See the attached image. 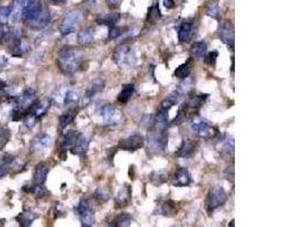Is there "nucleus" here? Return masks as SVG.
Here are the masks:
<instances>
[{
	"instance_id": "aec40b11",
	"label": "nucleus",
	"mask_w": 303,
	"mask_h": 227,
	"mask_svg": "<svg viewBox=\"0 0 303 227\" xmlns=\"http://www.w3.org/2000/svg\"><path fill=\"white\" fill-rule=\"evenodd\" d=\"M196 149V145L195 142L193 141V140H183V142H182V146L180 147V149L177 150L176 152V157L179 158H190L192 157L193 154L195 152Z\"/></svg>"
},
{
	"instance_id": "a18cd8bd",
	"label": "nucleus",
	"mask_w": 303,
	"mask_h": 227,
	"mask_svg": "<svg viewBox=\"0 0 303 227\" xmlns=\"http://www.w3.org/2000/svg\"><path fill=\"white\" fill-rule=\"evenodd\" d=\"M234 150V142H233V138H230V136H227L225 140H223L222 141V151L223 152L226 153H233Z\"/></svg>"
},
{
	"instance_id": "39448f33",
	"label": "nucleus",
	"mask_w": 303,
	"mask_h": 227,
	"mask_svg": "<svg viewBox=\"0 0 303 227\" xmlns=\"http://www.w3.org/2000/svg\"><path fill=\"white\" fill-rule=\"evenodd\" d=\"M83 21V13L78 9H74L67 13L60 22L59 31L63 36H68V34L75 32Z\"/></svg>"
},
{
	"instance_id": "a211bd4d",
	"label": "nucleus",
	"mask_w": 303,
	"mask_h": 227,
	"mask_svg": "<svg viewBox=\"0 0 303 227\" xmlns=\"http://www.w3.org/2000/svg\"><path fill=\"white\" fill-rule=\"evenodd\" d=\"M89 139L84 134H78V138L75 145L71 148L72 153L76 154L78 157H84L86 151L89 149Z\"/></svg>"
},
{
	"instance_id": "c756f323",
	"label": "nucleus",
	"mask_w": 303,
	"mask_h": 227,
	"mask_svg": "<svg viewBox=\"0 0 303 227\" xmlns=\"http://www.w3.org/2000/svg\"><path fill=\"white\" fill-rule=\"evenodd\" d=\"M132 222H133V218H132V216L130 214L122 213L114 218V221L111 223V225L117 227H125V226H131Z\"/></svg>"
},
{
	"instance_id": "412c9836",
	"label": "nucleus",
	"mask_w": 303,
	"mask_h": 227,
	"mask_svg": "<svg viewBox=\"0 0 303 227\" xmlns=\"http://www.w3.org/2000/svg\"><path fill=\"white\" fill-rule=\"evenodd\" d=\"M78 134L79 133H77V132H75V131H70V132H67L66 134H64L62 140L59 141V149L62 151L71 149V148L75 145V142H76Z\"/></svg>"
},
{
	"instance_id": "a19ab883",
	"label": "nucleus",
	"mask_w": 303,
	"mask_h": 227,
	"mask_svg": "<svg viewBox=\"0 0 303 227\" xmlns=\"http://www.w3.org/2000/svg\"><path fill=\"white\" fill-rule=\"evenodd\" d=\"M206 13L208 16L218 20L219 18V6H218V0H210V2L208 3Z\"/></svg>"
},
{
	"instance_id": "6ab92c4d",
	"label": "nucleus",
	"mask_w": 303,
	"mask_h": 227,
	"mask_svg": "<svg viewBox=\"0 0 303 227\" xmlns=\"http://www.w3.org/2000/svg\"><path fill=\"white\" fill-rule=\"evenodd\" d=\"M191 183V174L187 168L181 167L176 170L175 176H174V185L175 187H189Z\"/></svg>"
},
{
	"instance_id": "37998d69",
	"label": "nucleus",
	"mask_w": 303,
	"mask_h": 227,
	"mask_svg": "<svg viewBox=\"0 0 303 227\" xmlns=\"http://www.w3.org/2000/svg\"><path fill=\"white\" fill-rule=\"evenodd\" d=\"M77 99H78V93L74 89H66L65 90V93H64L63 104H65V105L74 104V102L77 101Z\"/></svg>"
},
{
	"instance_id": "2eb2a0df",
	"label": "nucleus",
	"mask_w": 303,
	"mask_h": 227,
	"mask_svg": "<svg viewBox=\"0 0 303 227\" xmlns=\"http://www.w3.org/2000/svg\"><path fill=\"white\" fill-rule=\"evenodd\" d=\"M100 115L106 124H117L120 120L119 112L114 106L106 104L100 108Z\"/></svg>"
},
{
	"instance_id": "2f4dec72",
	"label": "nucleus",
	"mask_w": 303,
	"mask_h": 227,
	"mask_svg": "<svg viewBox=\"0 0 303 227\" xmlns=\"http://www.w3.org/2000/svg\"><path fill=\"white\" fill-rule=\"evenodd\" d=\"M191 54L196 59H201L207 54V43L204 41L195 42L191 47Z\"/></svg>"
},
{
	"instance_id": "393cba45",
	"label": "nucleus",
	"mask_w": 303,
	"mask_h": 227,
	"mask_svg": "<svg viewBox=\"0 0 303 227\" xmlns=\"http://www.w3.org/2000/svg\"><path fill=\"white\" fill-rule=\"evenodd\" d=\"M24 2L25 0H15L13 5H11L9 21L16 23L22 20V11H23V7H24Z\"/></svg>"
},
{
	"instance_id": "7c9ffc66",
	"label": "nucleus",
	"mask_w": 303,
	"mask_h": 227,
	"mask_svg": "<svg viewBox=\"0 0 303 227\" xmlns=\"http://www.w3.org/2000/svg\"><path fill=\"white\" fill-rule=\"evenodd\" d=\"M105 88V81L101 78H97L92 81V83L89 85L88 91H86V97L92 98L93 96H96L97 93L101 92Z\"/></svg>"
},
{
	"instance_id": "49530a36",
	"label": "nucleus",
	"mask_w": 303,
	"mask_h": 227,
	"mask_svg": "<svg viewBox=\"0 0 303 227\" xmlns=\"http://www.w3.org/2000/svg\"><path fill=\"white\" fill-rule=\"evenodd\" d=\"M11 6H6L0 8V24H6L9 21Z\"/></svg>"
},
{
	"instance_id": "8fccbe9b",
	"label": "nucleus",
	"mask_w": 303,
	"mask_h": 227,
	"mask_svg": "<svg viewBox=\"0 0 303 227\" xmlns=\"http://www.w3.org/2000/svg\"><path fill=\"white\" fill-rule=\"evenodd\" d=\"M120 34H122V30H120L118 26L114 25V26H111V31H109L108 38H109V40L116 39V38H118Z\"/></svg>"
},
{
	"instance_id": "f3484780",
	"label": "nucleus",
	"mask_w": 303,
	"mask_h": 227,
	"mask_svg": "<svg viewBox=\"0 0 303 227\" xmlns=\"http://www.w3.org/2000/svg\"><path fill=\"white\" fill-rule=\"evenodd\" d=\"M15 161H16V158L10 153H5L0 157V179L8 175L10 170L14 169Z\"/></svg>"
},
{
	"instance_id": "b1692460",
	"label": "nucleus",
	"mask_w": 303,
	"mask_h": 227,
	"mask_svg": "<svg viewBox=\"0 0 303 227\" xmlns=\"http://www.w3.org/2000/svg\"><path fill=\"white\" fill-rule=\"evenodd\" d=\"M77 109L76 108H71L68 109L67 112L63 114L62 116L59 117V130L63 131L64 128H66L68 125H71L74 122L75 117H76Z\"/></svg>"
},
{
	"instance_id": "4468645a",
	"label": "nucleus",
	"mask_w": 303,
	"mask_h": 227,
	"mask_svg": "<svg viewBox=\"0 0 303 227\" xmlns=\"http://www.w3.org/2000/svg\"><path fill=\"white\" fill-rule=\"evenodd\" d=\"M143 146H145V139H143V136L140 134L128 136L126 139L120 140L118 143L119 149L125 151H136Z\"/></svg>"
},
{
	"instance_id": "c85d7f7f",
	"label": "nucleus",
	"mask_w": 303,
	"mask_h": 227,
	"mask_svg": "<svg viewBox=\"0 0 303 227\" xmlns=\"http://www.w3.org/2000/svg\"><path fill=\"white\" fill-rule=\"evenodd\" d=\"M23 191L30 193V194H32L34 196H38V198H42V196H44L48 193L43 185L34 184V183L32 185H25V187L23 188Z\"/></svg>"
},
{
	"instance_id": "ea45409f",
	"label": "nucleus",
	"mask_w": 303,
	"mask_h": 227,
	"mask_svg": "<svg viewBox=\"0 0 303 227\" xmlns=\"http://www.w3.org/2000/svg\"><path fill=\"white\" fill-rule=\"evenodd\" d=\"M161 18V14H160V9H159L158 3H154L148 10V22L152 23L154 24L158 20H160Z\"/></svg>"
},
{
	"instance_id": "4be33fe9",
	"label": "nucleus",
	"mask_w": 303,
	"mask_h": 227,
	"mask_svg": "<svg viewBox=\"0 0 303 227\" xmlns=\"http://www.w3.org/2000/svg\"><path fill=\"white\" fill-rule=\"evenodd\" d=\"M132 195H131V188L130 185H124L120 189L116 195V204L119 207H125L131 202Z\"/></svg>"
},
{
	"instance_id": "a878e982",
	"label": "nucleus",
	"mask_w": 303,
	"mask_h": 227,
	"mask_svg": "<svg viewBox=\"0 0 303 227\" xmlns=\"http://www.w3.org/2000/svg\"><path fill=\"white\" fill-rule=\"evenodd\" d=\"M38 217H39V215L36 213H32V211H24V213H21L17 216L16 221L22 227H28L31 226L32 223L36 221Z\"/></svg>"
},
{
	"instance_id": "09e8293b",
	"label": "nucleus",
	"mask_w": 303,
	"mask_h": 227,
	"mask_svg": "<svg viewBox=\"0 0 303 227\" xmlns=\"http://www.w3.org/2000/svg\"><path fill=\"white\" fill-rule=\"evenodd\" d=\"M153 122H154V117L152 115H150V114H146L141 119V125L145 127H150L153 125Z\"/></svg>"
},
{
	"instance_id": "6e6552de",
	"label": "nucleus",
	"mask_w": 303,
	"mask_h": 227,
	"mask_svg": "<svg viewBox=\"0 0 303 227\" xmlns=\"http://www.w3.org/2000/svg\"><path fill=\"white\" fill-rule=\"evenodd\" d=\"M75 211H76L83 227H90L94 224V211L88 200L84 198L79 200L78 204L75 208Z\"/></svg>"
},
{
	"instance_id": "79ce46f5",
	"label": "nucleus",
	"mask_w": 303,
	"mask_h": 227,
	"mask_svg": "<svg viewBox=\"0 0 303 227\" xmlns=\"http://www.w3.org/2000/svg\"><path fill=\"white\" fill-rule=\"evenodd\" d=\"M10 139V130L5 125H0V150H2Z\"/></svg>"
},
{
	"instance_id": "c9c22d12",
	"label": "nucleus",
	"mask_w": 303,
	"mask_h": 227,
	"mask_svg": "<svg viewBox=\"0 0 303 227\" xmlns=\"http://www.w3.org/2000/svg\"><path fill=\"white\" fill-rule=\"evenodd\" d=\"M150 181L151 183L154 185L164 184L165 182L168 181V173L164 172V170H157V172H153L150 175Z\"/></svg>"
},
{
	"instance_id": "e433bc0d",
	"label": "nucleus",
	"mask_w": 303,
	"mask_h": 227,
	"mask_svg": "<svg viewBox=\"0 0 303 227\" xmlns=\"http://www.w3.org/2000/svg\"><path fill=\"white\" fill-rule=\"evenodd\" d=\"M179 92H174L172 94H169L167 97V99H165L164 101L160 104V111H166L168 112L170 108L173 107V106H175L177 104V101H179Z\"/></svg>"
},
{
	"instance_id": "f03ea898",
	"label": "nucleus",
	"mask_w": 303,
	"mask_h": 227,
	"mask_svg": "<svg viewBox=\"0 0 303 227\" xmlns=\"http://www.w3.org/2000/svg\"><path fill=\"white\" fill-rule=\"evenodd\" d=\"M50 106H51V100L49 99L34 101L28 108L24 118H23L24 119V126L28 128H32L43 116H45V114L48 113Z\"/></svg>"
},
{
	"instance_id": "58836bf2",
	"label": "nucleus",
	"mask_w": 303,
	"mask_h": 227,
	"mask_svg": "<svg viewBox=\"0 0 303 227\" xmlns=\"http://www.w3.org/2000/svg\"><path fill=\"white\" fill-rule=\"evenodd\" d=\"M190 74H191V65L189 63L182 64V65L177 67L175 72H174V75H175V77L181 78V79L187 78Z\"/></svg>"
},
{
	"instance_id": "4d7b16f0",
	"label": "nucleus",
	"mask_w": 303,
	"mask_h": 227,
	"mask_svg": "<svg viewBox=\"0 0 303 227\" xmlns=\"http://www.w3.org/2000/svg\"><path fill=\"white\" fill-rule=\"evenodd\" d=\"M91 1H96V0H91Z\"/></svg>"
},
{
	"instance_id": "de8ad7c7",
	"label": "nucleus",
	"mask_w": 303,
	"mask_h": 227,
	"mask_svg": "<svg viewBox=\"0 0 303 227\" xmlns=\"http://www.w3.org/2000/svg\"><path fill=\"white\" fill-rule=\"evenodd\" d=\"M217 58H218V51H210L209 54H208L206 56V64H208L209 66H215L216 62H217Z\"/></svg>"
},
{
	"instance_id": "f8f14e48",
	"label": "nucleus",
	"mask_w": 303,
	"mask_h": 227,
	"mask_svg": "<svg viewBox=\"0 0 303 227\" xmlns=\"http://www.w3.org/2000/svg\"><path fill=\"white\" fill-rule=\"evenodd\" d=\"M196 36V28L193 21L187 20L179 28V40L181 43H190Z\"/></svg>"
},
{
	"instance_id": "3c124183",
	"label": "nucleus",
	"mask_w": 303,
	"mask_h": 227,
	"mask_svg": "<svg viewBox=\"0 0 303 227\" xmlns=\"http://www.w3.org/2000/svg\"><path fill=\"white\" fill-rule=\"evenodd\" d=\"M164 5H165L166 8L172 9V8H174V7H175V1H174V0H164Z\"/></svg>"
},
{
	"instance_id": "1a4fd4ad",
	"label": "nucleus",
	"mask_w": 303,
	"mask_h": 227,
	"mask_svg": "<svg viewBox=\"0 0 303 227\" xmlns=\"http://www.w3.org/2000/svg\"><path fill=\"white\" fill-rule=\"evenodd\" d=\"M36 98H37V91L32 88H29L26 89L21 96L10 98V101L13 102L14 109H17V111L25 114L30 106L36 101Z\"/></svg>"
},
{
	"instance_id": "4c0bfd02",
	"label": "nucleus",
	"mask_w": 303,
	"mask_h": 227,
	"mask_svg": "<svg viewBox=\"0 0 303 227\" xmlns=\"http://www.w3.org/2000/svg\"><path fill=\"white\" fill-rule=\"evenodd\" d=\"M159 213L164 216H172L176 213V206L172 200H166V201L160 204V209Z\"/></svg>"
},
{
	"instance_id": "ddd939ff",
	"label": "nucleus",
	"mask_w": 303,
	"mask_h": 227,
	"mask_svg": "<svg viewBox=\"0 0 303 227\" xmlns=\"http://www.w3.org/2000/svg\"><path fill=\"white\" fill-rule=\"evenodd\" d=\"M51 138L45 133H39L34 136L30 145V152L31 153H41L45 149L50 147Z\"/></svg>"
},
{
	"instance_id": "423d86ee",
	"label": "nucleus",
	"mask_w": 303,
	"mask_h": 227,
	"mask_svg": "<svg viewBox=\"0 0 303 227\" xmlns=\"http://www.w3.org/2000/svg\"><path fill=\"white\" fill-rule=\"evenodd\" d=\"M167 135L164 133V131H158L156 133H152L148 136V152L151 154L164 153L167 148Z\"/></svg>"
},
{
	"instance_id": "dca6fc26",
	"label": "nucleus",
	"mask_w": 303,
	"mask_h": 227,
	"mask_svg": "<svg viewBox=\"0 0 303 227\" xmlns=\"http://www.w3.org/2000/svg\"><path fill=\"white\" fill-rule=\"evenodd\" d=\"M49 169H50V168H49L48 162H45V161L39 162V164L36 166V169H34L33 183L43 185L45 180H47Z\"/></svg>"
},
{
	"instance_id": "603ef678",
	"label": "nucleus",
	"mask_w": 303,
	"mask_h": 227,
	"mask_svg": "<svg viewBox=\"0 0 303 227\" xmlns=\"http://www.w3.org/2000/svg\"><path fill=\"white\" fill-rule=\"evenodd\" d=\"M6 36V31H5V24H0V42L3 41Z\"/></svg>"
},
{
	"instance_id": "f257e3e1",
	"label": "nucleus",
	"mask_w": 303,
	"mask_h": 227,
	"mask_svg": "<svg viewBox=\"0 0 303 227\" xmlns=\"http://www.w3.org/2000/svg\"><path fill=\"white\" fill-rule=\"evenodd\" d=\"M83 60V54L78 49L66 48L62 49L57 56V65L62 71V73L66 75L74 74L81 67Z\"/></svg>"
},
{
	"instance_id": "9b49d317",
	"label": "nucleus",
	"mask_w": 303,
	"mask_h": 227,
	"mask_svg": "<svg viewBox=\"0 0 303 227\" xmlns=\"http://www.w3.org/2000/svg\"><path fill=\"white\" fill-rule=\"evenodd\" d=\"M218 38L222 42L234 47V40H235V33H234V25L233 22L229 20H225L221 23L218 30Z\"/></svg>"
},
{
	"instance_id": "9d476101",
	"label": "nucleus",
	"mask_w": 303,
	"mask_h": 227,
	"mask_svg": "<svg viewBox=\"0 0 303 227\" xmlns=\"http://www.w3.org/2000/svg\"><path fill=\"white\" fill-rule=\"evenodd\" d=\"M191 130L193 131V133H195L199 138L208 139V138H213L216 134V130L211 126L210 123L201 117H194L191 120Z\"/></svg>"
},
{
	"instance_id": "cd10ccee",
	"label": "nucleus",
	"mask_w": 303,
	"mask_h": 227,
	"mask_svg": "<svg viewBox=\"0 0 303 227\" xmlns=\"http://www.w3.org/2000/svg\"><path fill=\"white\" fill-rule=\"evenodd\" d=\"M167 113L168 112L158 109L157 116L154 117V122H153V125L156 126L158 131H164L165 128L167 127V124H168V114Z\"/></svg>"
},
{
	"instance_id": "5fc2aeb1",
	"label": "nucleus",
	"mask_w": 303,
	"mask_h": 227,
	"mask_svg": "<svg viewBox=\"0 0 303 227\" xmlns=\"http://www.w3.org/2000/svg\"><path fill=\"white\" fill-rule=\"evenodd\" d=\"M2 98H3V90H2V89H0V104H1Z\"/></svg>"
},
{
	"instance_id": "6e6d98bb",
	"label": "nucleus",
	"mask_w": 303,
	"mask_h": 227,
	"mask_svg": "<svg viewBox=\"0 0 303 227\" xmlns=\"http://www.w3.org/2000/svg\"><path fill=\"white\" fill-rule=\"evenodd\" d=\"M49 1L52 2V3H60L63 1V0H49Z\"/></svg>"
},
{
	"instance_id": "7ed1b4c3",
	"label": "nucleus",
	"mask_w": 303,
	"mask_h": 227,
	"mask_svg": "<svg viewBox=\"0 0 303 227\" xmlns=\"http://www.w3.org/2000/svg\"><path fill=\"white\" fill-rule=\"evenodd\" d=\"M113 60L116 65L122 68H131L135 65V51L130 44L118 45L113 54Z\"/></svg>"
},
{
	"instance_id": "20e7f679",
	"label": "nucleus",
	"mask_w": 303,
	"mask_h": 227,
	"mask_svg": "<svg viewBox=\"0 0 303 227\" xmlns=\"http://www.w3.org/2000/svg\"><path fill=\"white\" fill-rule=\"evenodd\" d=\"M45 8L47 7L43 5L41 0H25L22 11V21L29 26L43 13Z\"/></svg>"
},
{
	"instance_id": "864d4df0",
	"label": "nucleus",
	"mask_w": 303,
	"mask_h": 227,
	"mask_svg": "<svg viewBox=\"0 0 303 227\" xmlns=\"http://www.w3.org/2000/svg\"><path fill=\"white\" fill-rule=\"evenodd\" d=\"M119 1H120V0H106V2L108 3V6H111V7L118 6Z\"/></svg>"
},
{
	"instance_id": "c03bdc74",
	"label": "nucleus",
	"mask_w": 303,
	"mask_h": 227,
	"mask_svg": "<svg viewBox=\"0 0 303 227\" xmlns=\"http://www.w3.org/2000/svg\"><path fill=\"white\" fill-rule=\"evenodd\" d=\"M94 198L99 200L100 202H106L107 200H109V198H111V193H109L107 189L104 187L98 188L96 192H94Z\"/></svg>"
},
{
	"instance_id": "72a5a7b5",
	"label": "nucleus",
	"mask_w": 303,
	"mask_h": 227,
	"mask_svg": "<svg viewBox=\"0 0 303 227\" xmlns=\"http://www.w3.org/2000/svg\"><path fill=\"white\" fill-rule=\"evenodd\" d=\"M120 20V14L118 13H109L105 16L98 20V24L101 25H107V26H114L116 25L118 21Z\"/></svg>"
},
{
	"instance_id": "5701e85b",
	"label": "nucleus",
	"mask_w": 303,
	"mask_h": 227,
	"mask_svg": "<svg viewBox=\"0 0 303 227\" xmlns=\"http://www.w3.org/2000/svg\"><path fill=\"white\" fill-rule=\"evenodd\" d=\"M51 21V13L49 8H45L42 14L40 15L39 17L37 18L36 21H34L31 25H29V28H31L33 30H40L43 29L47 26L49 23Z\"/></svg>"
},
{
	"instance_id": "f704fd0d",
	"label": "nucleus",
	"mask_w": 303,
	"mask_h": 227,
	"mask_svg": "<svg viewBox=\"0 0 303 227\" xmlns=\"http://www.w3.org/2000/svg\"><path fill=\"white\" fill-rule=\"evenodd\" d=\"M133 92H134L133 84L125 85L123 90L119 92L117 100H118V102H120V104H126V102L131 99V97L133 96Z\"/></svg>"
},
{
	"instance_id": "bb28decb",
	"label": "nucleus",
	"mask_w": 303,
	"mask_h": 227,
	"mask_svg": "<svg viewBox=\"0 0 303 227\" xmlns=\"http://www.w3.org/2000/svg\"><path fill=\"white\" fill-rule=\"evenodd\" d=\"M208 98V94H194V96H192L189 101L185 104L184 107L187 109H199L201 106L204 104V101Z\"/></svg>"
},
{
	"instance_id": "473e14b6",
	"label": "nucleus",
	"mask_w": 303,
	"mask_h": 227,
	"mask_svg": "<svg viewBox=\"0 0 303 227\" xmlns=\"http://www.w3.org/2000/svg\"><path fill=\"white\" fill-rule=\"evenodd\" d=\"M94 34H93V30L91 28L84 29L82 30L81 32H78L77 34V42L81 45H86L90 44L93 41Z\"/></svg>"
},
{
	"instance_id": "0eeeda50",
	"label": "nucleus",
	"mask_w": 303,
	"mask_h": 227,
	"mask_svg": "<svg viewBox=\"0 0 303 227\" xmlns=\"http://www.w3.org/2000/svg\"><path fill=\"white\" fill-rule=\"evenodd\" d=\"M226 200H227V194H226V191L224 190V188L217 185V187L211 189L209 193H208V196L206 200L207 210L209 211V213H211V211L216 210L217 208L222 207L223 204L226 202Z\"/></svg>"
}]
</instances>
